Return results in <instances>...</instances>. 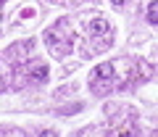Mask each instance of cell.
Returning <instances> with one entry per match:
<instances>
[{
    "instance_id": "8992f818",
    "label": "cell",
    "mask_w": 158,
    "mask_h": 137,
    "mask_svg": "<svg viewBox=\"0 0 158 137\" xmlns=\"http://www.w3.org/2000/svg\"><path fill=\"white\" fill-rule=\"evenodd\" d=\"M3 3H6V0H0V6H3Z\"/></svg>"
},
{
    "instance_id": "7a4b0ae2",
    "label": "cell",
    "mask_w": 158,
    "mask_h": 137,
    "mask_svg": "<svg viewBox=\"0 0 158 137\" xmlns=\"http://www.w3.org/2000/svg\"><path fill=\"white\" fill-rule=\"evenodd\" d=\"M90 29H92V34H108L111 32V27H108L106 19H95V21L90 24Z\"/></svg>"
},
{
    "instance_id": "3957f363",
    "label": "cell",
    "mask_w": 158,
    "mask_h": 137,
    "mask_svg": "<svg viewBox=\"0 0 158 137\" xmlns=\"http://www.w3.org/2000/svg\"><path fill=\"white\" fill-rule=\"evenodd\" d=\"M29 77H32V79H37V82L48 79V66H34L32 71H29Z\"/></svg>"
},
{
    "instance_id": "6da1fadb",
    "label": "cell",
    "mask_w": 158,
    "mask_h": 137,
    "mask_svg": "<svg viewBox=\"0 0 158 137\" xmlns=\"http://www.w3.org/2000/svg\"><path fill=\"white\" fill-rule=\"evenodd\" d=\"M111 79H116V66H113V63H100V66H95V71H92V85L111 82Z\"/></svg>"
},
{
    "instance_id": "5b68a950",
    "label": "cell",
    "mask_w": 158,
    "mask_h": 137,
    "mask_svg": "<svg viewBox=\"0 0 158 137\" xmlns=\"http://www.w3.org/2000/svg\"><path fill=\"white\" fill-rule=\"evenodd\" d=\"M111 3H113V6H124L127 0H111Z\"/></svg>"
},
{
    "instance_id": "277c9868",
    "label": "cell",
    "mask_w": 158,
    "mask_h": 137,
    "mask_svg": "<svg viewBox=\"0 0 158 137\" xmlns=\"http://www.w3.org/2000/svg\"><path fill=\"white\" fill-rule=\"evenodd\" d=\"M148 21L150 24H158V0H153L148 6Z\"/></svg>"
}]
</instances>
